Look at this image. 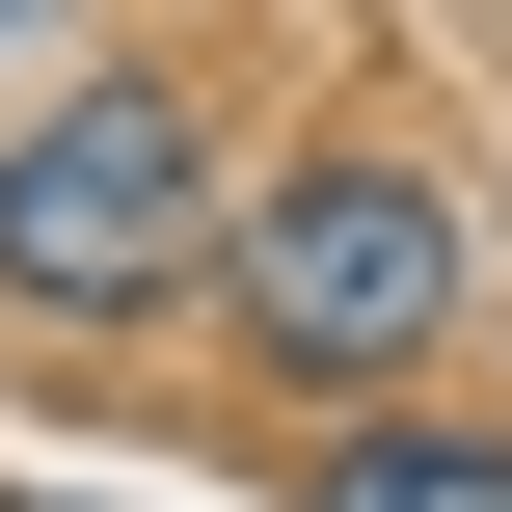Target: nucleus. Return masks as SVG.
<instances>
[{"mask_svg":"<svg viewBox=\"0 0 512 512\" xmlns=\"http://www.w3.org/2000/svg\"><path fill=\"white\" fill-rule=\"evenodd\" d=\"M27 27H54V0H0V54H27Z\"/></svg>","mask_w":512,"mask_h":512,"instance_id":"nucleus-4","label":"nucleus"},{"mask_svg":"<svg viewBox=\"0 0 512 512\" xmlns=\"http://www.w3.org/2000/svg\"><path fill=\"white\" fill-rule=\"evenodd\" d=\"M324 512H512V459H486V432H351Z\"/></svg>","mask_w":512,"mask_h":512,"instance_id":"nucleus-3","label":"nucleus"},{"mask_svg":"<svg viewBox=\"0 0 512 512\" xmlns=\"http://www.w3.org/2000/svg\"><path fill=\"white\" fill-rule=\"evenodd\" d=\"M243 324H270L297 378L432 351V324H459V216H432V162H297V189L243 216Z\"/></svg>","mask_w":512,"mask_h":512,"instance_id":"nucleus-1","label":"nucleus"},{"mask_svg":"<svg viewBox=\"0 0 512 512\" xmlns=\"http://www.w3.org/2000/svg\"><path fill=\"white\" fill-rule=\"evenodd\" d=\"M216 243V135L162 108V81H81L27 162H0V297H162Z\"/></svg>","mask_w":512,"mask_h":512,"instance_id":"nucleus-2","label":"nucleus"}]
</instances>
